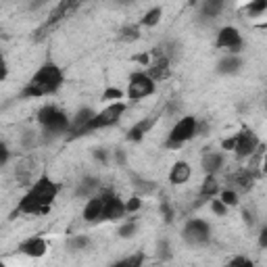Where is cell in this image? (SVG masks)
<instances>
[{"label":"cell","instance_id":"obj_34","mask_svg":"<svg viewBox=\"0 0 267 267\" xmlns=\"http://www.w3.org/2000/svg\"><path fill=\"white\" fill-rule=\"evenodd\" d=\"M236 144H238V134H234V136L226 138L224 142H221V146H224L226 150H236Z\"/></svg>","mask_w":267,"mask_h":267},{"label":"cell","instance_id":"obj_41","mask_svg":"<svg viewBox=\"0 0 267 267\" xmlns=\"http://www.w3.org/2000/svg\"><path fill=\"white\" fill-rule=\"evenodd\" d=\"M244 221H247V224H253V215L251 213H244Z\"/></svg>","mask_w":267,"mask_h":267},{"label":"cell","instance_id":"obj_44","mask_svg":"<svg viewBox=\"0 0 267 267\" xmlns=\"http://www.w3.org/2000/svg\"><path fill=\"white\" fill-rule=\"evenodd\" d=\"M119 5H127V3H131V0H117Z\"/></svg>","mask_w":267,"mask_h":267},{"label":"cell","instance_id":"obj_3","mask_svg":"<svg viewBox=\"0 0 267 267\" xmlns=\"http://www.w3.org/2000/svg\"><path fill=\"white\" fill-rule=\"evenodd\" d=\"M38 121L46 127L48 131L52 134H61L65 129H69V119H67V115L63 113V111H59L57 106L48 104V106H44L40 109V113H38Z\"/></svg>","mask_w":267,"mask_h":267},{"label":"cell","instance_id":"obj_32","mask_svg":"<svg viewBox=\"0 0 267 267\" xmlns=\"http://www.w3.org/2000/svg\"><path fill=\"white\" fill-rule=\"evenodd\" d=\"M69 247H71V249H84V247H88V238H86V236H75V238L69 242Z\"/></svg>","mask_w":267,"mask_h":267},{"label":"cell","instance_id":"obj_25","mask_svg":"<svg viewBox=\"0 0 267 267\" xmlns=\"http://www.w3.org/2000/svg\"><path fill=\"white\" fill-rule=\"evenodd\" d=\"M238 67H240V61L234 59V57H228L219 63V71L221 73H234V71H238Z\"/></svg>","mask_w":267,"mask_h":267},{"label":"cell","instance_id":"obj_26","mask_svg":"<svg viewBox=\"0 0 267 267\" xmlns=\"http://www.w3.org/2000/svg\"><path fill=\"white\" fill-rule=\"evenodd\" d=\"M221 200H224V203L228 205V207H234L236 203H238V194L234 192V190H224L221 192V196H219Z\"/></svg>","mask_w":267,"mask_h":267},{"label":"cell","instance_id":"obj_23","mask_svg":"<svg viewBox=\"0 0 267 267\" xmlns=\"http://www.w3.org/2000/svg\"><path fill=\"white\" fill-rule=\"evenodd\" d=\"M263 11H267V0H251L247 5V15L249 17H257Z\"/></svg>","mask_w":267,"mask_h":267},{"label":"cell","instance_id":"obj_24","mask_svg":"<svg viewBox=\"0 0 267 267\" xmlns=\"http://www.w3.org/2000/svg\"><path fill=\"white\" fill-rule=\"evenodd\" d=\"M140 38V30L138 25H127L119 32V40L121 42H134V40H138Z\"/></svg>","mask_w":267,"mask_h":267},{"label":"cell","instance_id":"obj_16","mask_svg":"<svg viewBox=\"0 0 267 267\" xmlns=\"http://www.w3.org/2000/svg\"><path fill=\"white\" fill-rule=\"evenodd\" d=\"M230 182L238 184V188L242 192H249L253 188V182H255V175L251 173V169H242V171H236L234 175H230Z\"/></svg>","mask_w":267,"mask_h":267},{"label":"cell","instance_id":"obj_39","mask_svg":"<svg viewBox=\"0 0 267 267\" xmlns=\"http://www.w3.org/2000/svg\"><path fill=\"white\" fill-rule=\"evenodd\" d=\"M94 157H96V159H100V161H104V159H106V157H104V150H100V148H96V150H94Z\"/></svg>","mask_w":267,"mask_h":267},{"label":"cell","instance_id":"obj_12","mask_svg":"<svg viewBox=\"0 0 267 267\" xmlns=\"http://www.w3.org/2000/svg\"><path fill=\"white\" fill-rule=\"evenodd\" d=\"M94 115L96 113H92L90 109H82L71 123V136H82V134L90 131V121L94 119Z\"/></svg>","mask_w":267,"mask_h":267},{"label":"cell","instance_id":"obj_30","mask_svg":"<svg viewBox=\"0 0 267 267\" xmlns=\"http://www.w3.org/2000/svg\"><path fill=\"white\" fill-rule=\"evenodd\" d=\"M211 209H213L217 215H226V211H228V205H226L221 198H215L213 203H211Z\"/></svg>","mask_w":267,"mask_h":267},{"label":"cell","instance_id":"obj_42","mask_svg":"<svg viewBox=\"0 0 267 267\" xmlns=\"http://www.w3.org/2000/svg\"><path fill=\"white\" fill-rule=\"evenodd\" d=\"M263 171L267 173V152H265V157H263Z\"/></svg>","mask_w":267,"mask_h":267},{"label":"cell","instance_id":"obj_38","mask_svg":"<svg viewBox=\"0 0 267 267\" xmlns=\"http://www.w3.org/2000/svg\"><path fill=\"white\" fill-rule=\"evenodd\" d=\"M259 247H261V249H267V228H263L261 234H259Z\"/></svg>","mask_w":267,"mask_h":267},{"label":"cell","instance_id":"obj_33","mask_svg":"<svg viewBox=\"0 0 267 267\" xmlns=\"http://www.w3.org/2000/svg\"><path fill=\"white\" fill-rule=\"evenodd\" d=\"M136 234V224H125L121 230H119V236L121 238H129V236H134Z\"/></svg>","mask_w":267,"mask_h":267},{"label":"cell","instance_id":"obj_1","mask_svg":"<svg viewBox=\"0 0 267 267\" xmlns=\"http://www.w3.org/2000/svg\"><path fill=\"white\" fill-rule=\"evenodd\" d=\"M59 186L50 180L48 175H42L40 180L34 182L32 190L21 198V203L17 207V213H28V215H44L48 213L52 200L57 198Z\"/></svg>","mask_w":267,"mask_h":267},{"label":"cell","instance_id":"obj_11","mask_svg":"<svg viewBox=\"0 0 267 267\" xmlns=\"http://www.w3.org/2000/svg\"><path fill=\"white\" fill-rule=\"evenodd\" d=\"M169 59L167 55H159L154 57V61L148 65V75L157 82V79H167L169 77Z\"/></svg>","mask_w":267,"mask_h":267},{"label":"cell","instance_id":"obj_9","mask_svg":"<svg viewBox=\"0 0 267 267\" xmlns=\"http://www.w3.org/2000/svg\"><path fill=\"white\" fill-rule=\"evenodd\" d=\"M217 48H228L230 52H238L242 48V38L236 28H224L217 36Z\"/></svg>","mask_w":267,"mask_h":267},{"label":"cell","instance_id":"obj_29","mask_svg":"<svg viewBox=\"0 0 267 267\" xmlns=\"http://www.w3.org/2000/svg\"><path fill=\"white\" fill-rule=\"evenodd\" d=\"M96 180H92V177H88V180L86 182H82V186H79V190H77V194H88V192H90V190H94L96 188Z\"/></svg>","mask_w":267,"mask_h":267},{"label":"cell","instance_id":"obj_13","mask_svg":"<svg viewBox=\"0 0 267 267\" xmlns=\"http://www.w3.org/2000/svg\"><path fill=\"white\" fill-rule=\"evenodd\" d=\"M19 251L23 255H28V257H44L46 251H48V247L42 238H30V240H25L23 244H21Z\"/></svg>","mask_w":267,"mask_h":267},{"label":"cell","instance_id":"obj_35","mask_svg":"<svg viewBox=\"0 0 267 267\" xmlns=\"http://www.w3.org/2000/svg\"><path fill=\"white\" fill-rule=\"evenodd\" d=\"M159 257H161V259H169V257H171V253H169V244H167L165 240L159 242Z\"/></svg>","mask_w":267,"mask_h":267},{"label":"cell","instance_id":"obj_18","mask_svg":"<svg viewBox=\"0 0 267 267\" xmlns=\"http://www.w3.org/2000/svg\"><path fill=\"white\" fill-rule=\"evenodd\" d=\"M217 190H219L217 177L213 173H207L205 184H203V188H200V198H213V196H217Z\"/></svg>","mask_w":267,"mask_h":267},{"label":"cell","instance_id":"obj_27","mask_svg":"<svg viewBox=\"0 0 267 267\" xmlns=\"http://www.w3.org/2000/svg\"><path fill=\"white\" fill-rule=\"evenodd\" d=\"M121 96H123V92L119 88H106L102 94V100H121Z\"/></svg>","mask_w":267,"mask_h":267},{"label":"cell","instance_id":"obj_5","mask_svg":"<svg viewBox=\"0 0 267 267\" xmlns=\"http://www.w3.org/2000/svg\"><path fill=\"white\" fill-rule=\"evenodd\" d=\"M152 92H154V79L148 73H134L129 77V86H127L129 100H140L144 96H150Z\"/></svg>","mask_w":267,"mask_h":267},{"label":"cell","instance_id":"obj_4","mask_svg":"<svg viewBox=\"0 0 267 267\" xmlns=\"http://www.w3.org/2000/svg\"><path fill=\"white\" fill-rule=\"evenodd\" d=\"M196 129H198V123H196V119H194L192 115L182 117L180 121H177V123L173 125L171 134H169V144L180 146V144L192 140V138L196 136Z\"/></svg>","mask_w":267,"mask_h":267},{"label":"cell","instance_id":"obj_36","mask_svg":"<svg viewBox=\"0 0 267 267\" xmlns=\"http://www.w3.org/2000/svg\"><path fill=\"white\" fill-rule=\"evenodd\" d=\"M230 265H253V261L244 259V257H234V259H230Z\"/></svg>","mask_w":267,"mask_h":267},{"label":"cell","instance_id":"obj_14","mask_svg":"<svg viewBox=\"0 0 267 267\" xmlns=\"http://www.w3.org/2000/svg\"><path fill=\"white\" fill-rule=\"evenodd\" d=\"M190 175H192V169L186 161H177L169 173V182L175 184V186H180V184H186L190 180Z\"/></svg>","mask_w":267,"mask_h":267},{"label":"cell","instance_id":"obj_10","mask_svg":"<svg viewBox=\"0 0 267 267\" xmlns=\"http://www.w3.org/2000/svg\"><path fill=\"white\" fill-rule=\"evenodd\" d=\"M257 146H259V140H257V136L251 131V129H242L240 134H238V144H236V154L240 159H244V157H251V154L257 150Z\"/></svg>","mask_w":267,"mask_h":267},{"label":"cell","instance_id":"obj_7","mask_svg":"<svg viewBox=\"0 0 267 267\" xmlns=\"http://www.w3.org/2000/svg\"><path fill=\"white\" fill-rule=\"evenodd\" d=\"M184 240L188 244H205L209 240V226H207V221L203 219H192L186 224L184 228Z\"/></svg>","mask_w":267,"mask_h":267},{"label":"cell","instance_id":"obj_2","mask_svg":"<svg viewBox=\"0 0 267 267\" xmlns=\"http://www.w3.org/2000/svg\"><path fill=\"white\" fill-rule=\"evenodd\" d=\"M63 84V73L55 63H44L40 69L36 71V75L28 82V86L23 88L21 96L23 98H36V96H46L57 92Z\"/></svg>","mask_w":267,"mask_h":267},{"label":"cell","instance_id":"obj_31","mask_svg":"<svg viewBox=\"0 0 267 267\" xmlns=\"http://www.w3.org/2000/svg\"><path fill=\"white\" fill-rule=\"evenodd\" d=\"M142 263H144V255L138 253L136 257H129V259H125V261H119L117 265H134V267H138V265H142Z\"/></svg>","mask_w":267,"mask_h":267},{"label":"cell","instance_id":"obj_20","mask_svg":"<svg viewBox=\"0 0 267 267\" xmlns=\"http://www.w3.org/2000/svg\"><path fill=\"white\" fill-rule=\"evenodd\" d=\"M226 0H203V13L207 17H217L221 13V9H224Z\"/></svg>","mask_w":267,"mask_h":267},{"label":"cell","instance_id":"obj_22","mask_svg":"<svg viewBox=\"0 0 267 267\" xmlns=\"http://www.w3.org/2000/svg\"><path fill=\"white\" fill-rule=\"evenodd\" d=\"M161 15H163V11L159 9V7H154V9H150L144 17H142V25H146V28H154L161 21Z\"/></svg>","mask_w":267,"mask_h":267},{"label":"cell","instance_id":"obj_21","mask_svg":"<svg viewBox=\"0 0 267 267\" xmlns=\"http://www.w3.org/2000/svg\"><path fill=\"white\" fill-rule=\"evenodd\" d=\"M32 163L30 161H23L17 169H15V175H17V180L21 182V184H30L32 182V167H30Z\"/></svg>","mask_w":267,"mask_h":267},{"label":"cell","instance_id":"obj_17","mask_svg":"<svg viewBox=\"0 0 267 267\" xmlns=\"http://www.w3.org/2000/svg\"><path fill=\"white\" fill-rule=\"evenodd\" d=\"M221 163H224V157H221V154H217V152H207L205 157H203V169H205L207 173L219 171Z\"/></svg>","mask_w":267,"mask_h":267},{"label":"cell","instance_id":"obj_37","mask_svg":"<svg viewBox=\"0 0 267 267\" xmlns=\"http://www.w3.org/2000/svg\"><path fill=\"white\" fill-rule=\"evenodd\" d=\"M9 161V148H7V144H3V146H0V163H7Z\"/></svg>","mask_w":267,"mask_h":267},{"label":"cell","instance_id":"obj_6","mask_svg":"<svg viewBox=\"0 0 267 267\" xmlns=\"http://www.w3.org/2000/svg\"><path fill=\"white\" fill-rule=\"evenodd\" d=\"M125 113V104L123 102H115V104H109L104 111H100L98 115H94V119L90 121V131L98 129V127H106V125H113L119 121V117Z\"/></svg>","mask_w":267,"mask_h":267},{"label":"cell","instance_id":"obj_28","mask_svg":"<svg viewBox=\"0 0 267 267\" xmlns=\"http://www.w3.org/2000/svg\"><path fill=\"white\" fill-rule=\"evenodd\" d=\"M140 207H142L140 196H131V198L127 200V203H125V211H127V213H136Z\"/></svg>","mask_w":267,"mask_h":267},{"label":"cell","instance_id":"obj_8","mask_svg":"<svg viewBox=\"0 0 267 267\" xmlns=\"http://www.w3.org/2000/svg\"><path fill=\"white\" fill-rule=\"evenodd\" d=\"M102 198H104V203H102V215H100V221L102 219H119L123 213H127L125 211V203L119 198V196H115V194H111V192H102Z\"/></svg>","mask_w":267,"mask_h":267},{"label":"cell","instance_id":"obj_15","mask_svg":"<svg viewBox=\"0 0 267 267\" xmlns=\"http://www.w3.org/2000/svg\"><path fill=\"white\" fill-rule=\"evenodd\" d=\"M102 203H104L102 194H100V196H92L90 200H88L86 209H84V219H86V221H100V215H102Z\"/></svg>","mask_w":267,"mask_h":267},{"label":"cell","instance_id":"obj_19","mask_svg":"<svg viewBox=\"0 0 267 267\" xmlns=\"http://www.w3.org/2000/svg\"><path fill=\"white\" fill-rule=\"evenodd\" d=\"M152 125V121L150 119H146V121H140V123H136L129 131H127V140H131V142H138V140H142V136L146 134V129Z\"/></svg>","mask_w":267,"mask_h":267},{"label":"cell","instance_id":"obj_43","mask_svg":"<svg viewBox=\"0 0 267 267\" xmlns=\"http://www.w3.org/2000/svg\"><path fill=\"white\" fill-rule=\"evenodd\" d=\"M198 3H200V0H188V5H190V7H194V5H198Z\"/></svg>","mask_w":267,"mask_h":267},{"label":"cell","instance_id":"obj_40","mask_svg":"<svg viewBox=\"0 0 267 267\" xmlns=\"http://www.w3.org/2000/svg\"><path fill=\"white\" fill-rule=\"evenodd\" d=\"M115 159H117V161H119V163L123 165V161H125V157H123V152H121V150H117V152H115Z\"/></svg>","mask_w":267,"mask_h":267}]
</instances>
